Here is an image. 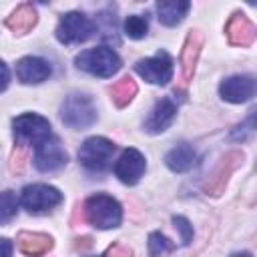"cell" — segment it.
Returning <instances> with one entry per match:
<instances>
[{"label":"cell","instance_id":"19","mask_svg":"<svg viewBox=\"0 0 257 257\" xmlns=\"http://www.w3.org/2000/svg\"><path fill=\"white\" fill-rule=\"evenodd\" d=\"M38 20L36 10L32 8V4H20L8 18H6V26L14 32V34H26L28 30L34 28Z\"/></svg>","mask_w":257,"mask_h":257},{"label":"cell","instance_id":"28","mask_svg":"<svg viewBox=\"0 0 257 257\" xmlns=\"http://www.w3.org/2000/svg\"><path fill=\"white\" fill-rule=\"evenodd\" d=\"M0 257H12V243L0 237Z\"/></svg>","mask_w":257,"mask_h":257},{"label":"cell","instance_id":"7","mask_svg":"<svg viewBox=\"0 0 257 257\" xmlns=\"http://www.w3.org/2000/svg\"><path fill=\"white\" fill-rule=\"evenodd\" d=\"M62 201V193L50 185H28L22 191V205L30 213H46Z\"/></svg>","mask_w":257,"mask_h":257},{"label":"cell","instance_id":"29","mask_svg":"<svg viewBox=\"0 0 257 257\" xmlns=\"http://www.w3.org/2000/svg\"><path fill=\"white\" fill-rule=\"evenodd\" d=\"M231 257H251L249 253H237V255H231Z\"/></svg>","mask_w":257,"mask_h":257},{"label":"cell","instance_id":"22","mask_svg":"<svg viewBox=\"0 0 257 257\" xmlns=\"http://www.w3.org/2000/svg\"><path fill=\"white\" fill-rule=\"evenodd\" d=\"M18 211V199L12 191H2L0 193V225L10 223L16 217Z\"/></svg>","mask_w":257,"mask_h":257},{"label":"cell","instance_id":"17","mask_svg":"<svg viewBox=\"0 0 257 257\" xmlns=\"http://www.w3.org/2000/svg\"><path fill=\"white\" fill-rule=\"evenodd\" d=\"M18 247L24 255L28 257H42L44 253H48L52 249V239L44 233H28L22 231L18 233Z\"/></svg>","mask_w":257,"mask_h":257},{"label":"cell","instance_id":"16","mask_svg":"<svg viewBox=\"0 0 257 257\" xmlns=\"http://www.w3.org/2000/svg\"><path fill=\"white\" fill-rule=\"evenodd\" d=\"M203 32L201 30H191L187 34V40H185V46H183V52H181V68H183V82H189L195 74V66H197V60H199V54H201V48H203Z\"/></svg>","mask_w":257,"mask_h":257},{"label":"cell","instance_id":"8","mask_svg":"<svg viewBox=\"0 0 257 257\" xmlns=\"http://www.w3.org/2000/svg\"><path fill=\"white\" fill-rule=\"evenodd\" d=\"M243 163V153L239 151H231L227 155L221 157V161L217 163V167L213 169V173L209 175L207 183H205V193L207 195H213V197H219L227 183H229V177L233 175V171Z\"/></svg>","mask_w":257,"mask_h":257},{"label":"cell","instance_id":"3","mask_svg":"<svg viewBox=\"0 0 257 257\" xmlns=\"http://www.w3.org/2000/svg\"><path fill=\"white\" fill-rule=\"evenodd\" d=\"M12 126H14L12 128L14 137L18 141V145H22V147H30V145L38 147L46 139H50V122L44 116L34 114V112L16 116Z\"/></svg>","mask_w":257,"mask_h":257},{"label":"cell","instance_id":"18","mask_svg":"<svg viewBox=\"0 0 257 257\" xmlns=\"http://www.w3.org/2000/svg\"><path fill=\"white\" fill-rule=\"evenodd\" d=\"M195 159H197V155H195L193 147H191L189 143H181V145L173 147V149L167 153L165 163H167V167H169L171 171H175V173H185V171L193 169Z\"/></svg>","mask_w":257,"mask_h":257},{"label":"cell","instance_id":"10","mask_svg":"<svg viewBox=\"0 0 257 257\" xmlns=\"http://www.w3.org/2000/svg\"><path fill=\"white\" fill-rule=\"evenodd\" d=\"M66 151L62 147V143L54 137L46 139L42 145L36 147V155H34V167L40 173H52L58 171L60 167L66 165Z\"/></svg>","mask_w":257,"mask_h":257},{"label":"cell","instance_id":"12","mask_svg":"<svg viewBox=\"0 0 257 257\" xmlns=\"http://www.w3.org/2000/svg\"><path fill=\"white\" fill-rule=\"evenodd\" d=\"M219 92L225 100L229 102H245L253 96L255 92V80L247 74H237V76H229L221 82Z\"/></svg>","mask_w":257,"mask_h":257},{"label":"cell","instance_id":"24","mask_svg":"<svg viewBox=\"0 0 257 257\" xmlns=\"http://www.w3.org/2000/svg\"><path fill=\"white\" fill-rule=\"evenodd\" d=\"M169 251H173V243L163 233L155 231V233L149 235V253H151V257H163Z\"/></svg>","mask_w":257,"mask_h":257},{"label":"cell","instance_id":"4","mask_svg":"<svg viewBox=\"0 0 257 257\" xmlns=\"http://www.w3.org/2000/svg\"><path fill=\"white\" fill-rule=\"evenodd\" d=\"M60 118L70 128H86L96 120V108L86 94H70L62 102Z\"/></svg>","mask_w":257,"mask_h":257},{"label":"cell","instance_id":"2","mask_svg":"<svg viewBox=\"0 0 257 257\" xmlns=\"http://www.w3.org/2000/svg\"><path fill=\"white\" fill-rule=\"evenodd\" d=\"M74 62L80 70L100 76V78H108L120 68V58L116 56L114 50H110L106 46H96V48L84 50L76 56Z\"/></svg>","mask_w":257,"mask_h":257},{"label":"cell","instance_id":"23","mask_svg":"<svg viewBox=\"0 0 257 257\" xmlns=\"http://www.w3.org/2000/svg\"><path fill=\"white\" fill-rule=\"evenodd\" d=\"M149 32V22L145 16H139V14H133L124 20V34L133 40H139V38H145V34Z\"/></svg>","mask_w":257,"mask_h":257},{"label":"cell","instance_id":"1","mask_svg":"<svg viewBox=\"0 0 257 257\" xmlns=\"http://www.w3.org/2000/svg\"><path fill=\"white\" fill-rule=\"evenodd\" d=\"M84 213L90 225H94L96 229H112L120 225L122 219V209L118 205L116 199L108 197V195H92L86 199L84 203Z\"/></svg>","mask_w":257,"mask_h":257},{"label":"cell","instance_id":"21","mask_svg":"<svg viewBox=\"0 0 257 257\" xmlns=\"http://www.w3.org/2000/svg\"><path fill=\"white\" fill-rule=\"evenodd\" d=\"M135 94H137V82L131 76H122L110 86V98L118 108L126 106L135 98Z\"/></svg>","mask_w":257,"mask_h":257},{"label":"cell","instance_id":"15","mask_svg":"<svg viewBox=\"0 0 257 257\" xmlns=\"http://www.w3.org/2000/svg\"><path fill=\"white\" fill-rule=\"evenodd\" d=\"M175 114H177V104H175L171 98H161V100H157L155 106H153V110L149 112V116H147V120H145L147 133L157 135V133L167 131V128L171 126Z\"/></svg>","mask_w":257,"mask_h":257},{"label":"cell","instance_id":"11","mask_svg":"<svg viewBox=\"0 0 257 257\" xmlns=\"http://www.w3.org/2000/svg\"><path fill=\"white\" fill-rule=\"evenodd\" d=\"M145 157L137 151V149H126L120 157H118V161H116V165H114V175L124 183V185H135V183H139V179L143 177V173H145Z\"/></svg>","mask_w":257,"mask_h":257},{"label":"cell","instance_id":"26","mask_svg":"<svg viewBox=\"0 0 257 257\" xmlns=\"http://www.w3.org/2000/svg\"><path fill=\"white\" fill-rule=\"evenodd\" d=\"M104 257H133V251L122 243H114V245H110L106 249Z\"/></svg>","mask_w":257,"mask_h":257},{"label":"cell","instance_id":"13","mask_svg":"<svg viewBox=\"0 0 257 257\" xmlns=\"http://www.w3.org/2000/svg\"><path fill=\"white\" fill-rule=\"evenodd\" d=\"M225 32H227V38L233 46H249L255 40L257 28L243 12H235L227 22Z\"/></svg>","mask_w":257,"mask_h":257},{"label":"cell","instance_id":"9","mask_svg":"<svg viewBox=\"0 0 257 257\" xmlns=\"http://www.w3.org/2000/svg\"><path fill=\"white\" fill-rule=\"evenodd\" d=\"M135 70L151 84H167L173 76V60L165 50H161L153 58L139 60Z\"/></svg>","mask_w":257,"mask_h":257},{"label":"cell","instance_id":"14","mask_svg":"<svg viewBox=\"0 0 257 257\" xmlns=\"http://www.w3.org/2000/svg\"><path fill=\"white\" fill-rule=\"evenodd\" d=\"M50 64L38 56H24L16 64V76L24 84H38L50 76Z\"/></svg>","mask_w":257,"mask_h":257},{"label":"cell","instance_id":"20","mask_svg":"<svg viewBox=\"0 0 257 257\" xmlns=\"http://www.w3.org/2000/svg\"><path fill=\"white\" fill-rule=\"evenodd\" d=\"M191 4L189 2H181V0H173V2H159L157 4V12H159V20L165 26H175L179 24L185 14L189 12Z\"/></svg>","mask_w":257,"mask_h":257},{"label":"cell","instance_id":"6","mask_svg":"<svg viewBox=\"0 0 257 257\" xmlns=\"http://www.w3.org/2000/svg\"><path fill=\"white\" fill-rule=\"evenodd\" d=\"M112 153H114V145L108 139L90 137L82 143V147L78 151V161L88 171H102L108 165Z\"/></svg>","mask_w":257,"mask_h":257},{"label":"cell","instance_id":"5","mask_svg":"<svg viewBox=\"0 0 257 257\" xmlns=\"http://www.w3.org/2000/svg\"><path fill=\"white\" fill-rule=\"evenodd\" d=\"M94 34V22L82 12H68L58 20L56 38L62 44H78Z\"/></svg>","mask_w":257,"mask_h":257},{"label":"cell","instance_id":"25","mask_svg":"<svg viewBox=\"0 0 257 257\" xmlns=\"http://www.w3.org/2000/svg\"><path fill=\"white\" fill-rule=\"evenodd\" d=\"M173 223H175V227L181 231V241H183V245H189L191 239H193V227L189 225V221H187L185 217H173Z\"/></svg>","mask_w":257,"mask_h":257},{"label":"cell","instance_id":"27","mask_svg":"<svg viewBox=\"0 0 257 257\" xmlns=\"http://www.w3.org/2000/svg\"><path fill=\"white\" fill-rule=\"evenodd\" d=\"M8 80H10V72H8V66L0 60V92L8 86Z\"/></svg>","mask_w":257,"mask_h":257}]
</instances>
